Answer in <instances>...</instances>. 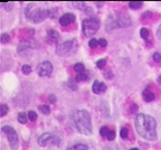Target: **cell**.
Listing matches in <instances>:
<instances>
[{
    "label": "cell",
    "instance_id": "obj_16",
    "mask_svg": "<svg viewBox=\"0 0 161 150\" xmlns=\"http://www.w3.org/2000/svg\"><path fill=\"white\" fill-rule=\"evenodd\" d=\"M27 117H28V115H26L25 112H20V114L18 115V121L22 124H25L27 122Z\"/></svg>",
    "mask_w": 161,
    "mask_h": 150
},
{
    "label": "cell",
    "instance_id": "obj_8",
    "mask_svg": "<svg viewBox=\"0 0 161 150\" xmlns=\"http://www.w3.org/2000/svg\"><path fill=\"white\" fill-rule=\"evenodd\" d=\"M2 132L5 135V137L8 138L9 143V146H11L12 149L16 150L19 146V140H18V135L17 132L15 131L13 127L11 126H3L1 128Z\"/></svg>",
    "mask_w": 161,
    "mask_h": 150
},
{
    "label": "cell",
    "instance_id": "obj_23",
    "mask_svg": "<svg viewBox=\"0 0 161 150\" xmlns=\"http://www.w3.org/2000/svg\"><path fill=\"white\" fill-rule=\"evenodd\" d=\"M88 79V74L87 73H80L77 76V80H79V81H84V80H87Z\"/></svg>",
    "mask_w": 161,
    "mask_h": 150
},
{
    "label": "cell",
    "instance_id": "obj_37",
    "mask_svg": "<svg viewBox=\"0 0 161 150\" xmlns=\"http://www.w3.org/2000/svg\"><path fill=\"white\" fill-rule=\"evenodd\" d=\"M151 16H152V14H151L150 11H148V13L143 14V15H142V18H143V19H148V18H150Z\"/></svg>",
    "mask_w": 161,
    "mask_h": 150
},
{
    "label": "cell",
    "instance_id": "obj_19",
    "mask_svg": "<svg viewBox=\"0 0 161 150\" xmlns=\"http://www.w3.org/2000/svg\"><path fill=\"white\" fill-rule=\"evenodd\" d=\"M141 5H142V2H136V1H134V2H130V3H129V6L131 8H133V9L140 8Z\"/></svg>",
    "mask_w": 161,
    "mask_h": 150
},
{
    "label": "cell",
    "instance_id": "obj_6",
    "mask_svg": "<svg viewBox=\"0 0 161 150\" xmlns=\"http://www.w3.org/2000/svg\"><path fill=\"white\" fill-rule=\"evenodd\" d=\"M38 144L42 147L47 146L48 144L53 145V146H61L62 145V138L56 133L45 132L42 135H40L38 139Z\"/></svg>",
    "mask_w": 161,
    "mask_h": 150
},
{
    "label": "cell",
    "instance_id": "obj_32",
    "mask_svg": "<svg viewBox=\"0 0 161 150\" xmlns=\"http://www.w3.org/2000/svg\"><path fill=\"white\" fill-rule=\"evenodd\" d=\"M2 5H3L4 8H5L6 11H12L14 3H13V2H5V3H2Z\"/></svg>",
    "mask_w": 161,
    "mask_h": 150
},
{
    "label": "cell",
    "instance_id": "obj_38",
    "mask_svg": "<svg viewBox=\"0 0 161 150\" xmlns=\"http://www.w3.org/2000/svg\"><path fill=\"white\" fill-rule=\"evenodd\" d=\"M157 81H158V83H159L161 84V76L158 77V78H157Z\"/></svg>",
    "mask_w": 161,
    "mask_h": 150
},
{
    "label": "cell",
    "instance_id": "obj_17",
    "mask_svg": "<svg viewBox=\"0 0 161 150\" xmlns=\"http://www.w3.org/2000/svg\"><path fill=\"white\" fill-rule=\"evenodd\" d=\"M74 70L79 74L84 73V72H85V66L83 65V64H80V63H77V64L74 65Z\"/></svg>",
    "mask_w": 161,
    "mask_h": 150
},
{
    "label": "cell",
    "instance_id": "obj_12",
    "mask_svg": "<svg viewBox=\"0 0 161 150\" xmlns=\"http://www.w3.org/2000/svg\"><path fill=\"white\" fill-rule=\"evenodd\" d=\"M47 39H48L49 43H56V42L59 41L60 36H59V34L56 31V30L51 29V30H48V34H47Z\"/></svg>",
    "mask_w": 161,
    "mask_h": 150
},
{
    "label": "cell",
    "instance_id": "obj_5",
    "mask_svg": "<svg viewBox=\"0 0 161 150\" xmlns=\"http://www.w3.org/2000/svg\"><path fill=\"white\" fill-rule=\"evenodd\" d=\"M77 48H79V45H77V40H69L57 47L56 53L60 56H69L77 52Z\"/></svg>",
    "mask_w": 161,
    "mask_h": 150
},
{
    "label": "cell",
    "instance_id": "obj_26",
    "mask_svg": "<svg viewBox=\"0 0 161 150\" xmlns=\"http://www.w3.org/2000/svg\"><path fill=\"white\" fill-rule=\"evenodd\" d=\"M22 72L25 75L29 74L30 72H32V68H30V66H28V65H24V66H23V67H22Z\"/></svg>",
    "mask_w": 161,
    "mask_h": 150
},
{
    "label": "cell",
    "instance_id": "obj_29",
    "mask_svg": "<svg viewBox=\"0 0 161 150\" xmlns=\"http://www.w3.org/2000/svg\"><path fill=\"white\" fill-rule=\"evenodd\" d=\"M9 40H11V38H9V36L8 34H1V42L3 44L8 43V42H9Z\"/></svg>",
    "mask_w": 161,
    "mask_h": 150
},
{
    "label": "cell",
    "instance_id": "obj_7",
    "mask_svg": "<svg viewBox=\"0 0 161 150\" xmlns=\"http://www.w3.org/2000/svg\"><path fill=\"white\" fill-rule=\"evenodd\" d=\"M83 34L85 37H91L99 28V21L95 18L86 19L83 21Z\"/></svg>",
    "mask_w": 161,
    "mask_h": 150
},
{
    "label": "cell",
    "instance_id": "obj_24",
    "mask_svg": "<svg viewBox=\"0 0 161 150\" xmlns=\"http://www.w3.org/2000/svg\"><path fill=\"white\" fill-rule=\"evenodd\" d=\"M140 36H141V38H142V39L146 40V39H148V37H149V30L146 29V28H141Z\"/></svg>",
    "mask_w": 161,
    "mask_h": 150
},
{
    "label": "cell",
    "instance_id": "obj_35",
    "mask_svg": "<svg viewBox=\"0 0 161 150\" xmlns=\"http://www.w3.org/2000/svg\"><path fill=\"white\" fill-rule=\"evenodd\" d=\"M112 74H113L112 71H107L105 73V77H106V78H112V76H113Z\"/></svg>",
    "mask_w": 161,
    "mask_h": 150
},
{
    "label": "cell",
    "instance_id": "obj_33",
    "mask_svg": "<svg viewBox=\"0 0 161 150\" xmlns=\"http://www.w3.org/2000/svg\"><path fill=\"white\" fill-rule=\"evenodd\" d=\"M98 45L101 47H106L107 46V41L105 39H99L98 40Z\"/></svg>",
    "mask_w": 161,
    "mask_h": 150
},
{
    "label": "cell",
    "instance_id": "obj_4",
    "mask_svg": "<svg viewBox=\"0 0 161 150\" xmlns=\"http://www.w3.org/2000/svg\"><path fill=\"white\" fill-rule=\"evenodd\" d=\"M131 25V19L128 15L122 13H117L114 15L109 16L106 21V28L107 30H112L114 28L125 27Z\"/></svg>",
    "mask_w": 161,
    "mask_h": 150
},
{
    "label": "cell",
    "instance_id": "obj_27",
    "mask_svg": "<svg viewBox=\"0 0 161 150\" xmlns=\"http://www.w3.org/2000/svg\"><path fill=\"white\" fill-rule=\"evenodd\" d=\"M106 64H107V62H106L105 58H101V60H99L98 62L96 63V66H98L99 69H103V68L106 66Z\"/></svg>",
    "mask_w": 161,
    "mask_h": 150
},
{
    "label": "cell",
    "instance_id": "obj_15",
    "mask_svg": "<svg viewBox=\"0 0 161 150\" xmlns=\"http://www.w3.org/2000/svg\"><path fill=\"white\" fill-rule=\"evenodd\" d=\"M72 4L75 6V8H77L79 9H80V11H88V9H87V8H87L85 2H72Z\"/></svg>",
    "mask_w": 161,
    "mask_h": 150
},
{
    "label": "cell",
    "instance_id": "obj_20",
    "mask_svg": "<svg viewBox=\"0 0 161 150\" xmlns=\"http://www.w3.org/2000/svg\"><path fill=\"white\" fill-rule=\"evenodd\" d=\"M120 137L122 139H128V137H129V130H128L127 127H122L120 129Z\"/></svg>",
    "mask_w": 161,
    "mask_h": 150
},
{
    "label": "cell",
    "instance_id": "obj_11",
    "mask_svg": "<svg viewBox=\"0 0 161 150\" xmlns=\"http://www.w3.org/2000/svg\"><path fill=\"white\" fill-rule=\"evenodd\" d=\"M107 90V86L104 83H101L98 80H95L92 86V91H93L95 94H103L104 92H106Z\"/></svg>",
    "mask_w": 161,
    "mask_h": 150
},
{
    "label": "cell",
    "instance_id": "obj_10",
    "mask_svg": "<svg viewBox=\"0 0 161 150\" xmlns=\"http://www.w3.org/2000/svg\"><path fill=\"white\" fill-rule=\"evenodd\" d=\"M75 21V16L71 13L64 14L62 17L60 18V24L62 26H67V25L71 24Z\"/></svg>",
    "mask_w": 161,
    "mask_h": 150
},
{
    "label": "cell",
    "instance_id": "obj_30",
    "mask_svg": "<svg viewBox=\"0 0 161 150\" xmlns=\"http://www.w3.org/2000/svg\"><path fill=\"white\" fill-rule=\"evenodd\" d=\"M98 41L95 39H91L89 41V47L90 48H95V47L98 46Z\"/></svg>",
    "mask_w": 161,
    "mask_h": 150
},
{
    "label": "cell",
    "instance_id": "obj_3",
    "mask_svg": "<svg viewBox=\"0 0 161 150\" xmlns=\"http://www.w3.org/2000/svg\"><path fill=\"white\" fill-rule=\"evenodd\" d=\"M37 3H30L26 6L24 11L25 16L29 21L34 23H39L44 21L49 16H51V9L37 8Z\"/></svg>",
    "mask_w": 161,
    "mask_h": 150
},
{
    "label": "cell",
    "instance_id": "obj_34",
    "mask_svg": "<svg viewBox=\"0 0 161 150\" xmlns=\"http://www.w3.org/2000/svg\"><path fill=\"white\" fill-rule=\"evenodd\" d=\"M48 101L49 102H51V103H54V102H56V100H57V98H56V96H53V95H50V96H49V97H48Z\"/></svg>",
    "mask_w": 161,
    "mask_h": 150
},
{
    "label": "cell",
    "instance_id": "obj_2",
    "mask_svg": "<svg viewBox=\"0 0 161 150\" xmlns=\"http://www.w3.org/2000/svg\"><path fill=\"white\" fill-rule=\"evenodd\" d=\"M71 122L74 127L83 135H89L92 132V125H91V116L85 109H77L74 111L70 116Z\"/></svg>",
    "mask_w": 161,
    "mask_h": 150
},
{
    "label": "cell",
    "instance_id": "obj_25",
    "mask_svg": "<svg viewBox=\"0 0 161 150\" xmlns=\"http://www.w3.org/2000/svg\"><path fill=\"white\" fill-rule=\"evenodd\" d=\"M108 132H109V129H108V127H106V126H103V127L99 129V133H101V137H107V135H108Z\"/></svg>",
    "mask_w": 161,
    "mask_h": 150
},
{
    "label": "cell",
    "instance_id": "obj_39",
    "mask_svg": "<svg viewBox=\"0 0 161 150\" xmlns=\"http://www.w3.org/2000/svg\"><path fill=\"white\" fill-rule=\"evenodd\" d=\"M131 150H138V149H137V148H133V149H131Z\"/></svg>",
    "mask_w": 161,
    "mask_h": 150
},
{
    "label": "cell",
    "instance_id": "obj_36",
    "mask_svg": "<svg viewBox=\"0 0 161 150\" xmlns=\"http://www.w3.org/2000/svg\"><path fill=\"white\" fill-rule=\"evenodd\" d=\"M137 109H138V106H137V104H133L131 106V112H135L137 111Z\"/></svg>",
    "mask_w": 161,
    "mask_h": 150
},
{
    "label": "cell",
    "instance_id": "obj_13",
    "mask_svg": "<svg viewBox=\"0 0 161 150\" xmlns=\"http://www.w3.org/2000/svg\"><path fill=\"white\" fill-rule=\"evenodd\" d=\"M142 95H143L144 100H146V101H148V102H151V101H153V100L155 99V95H154V93L150 92V91H148V90H144L143 93H142Z\"/></svg>",
    "mask_w": 161,
    "mask_h": 150
},
{
    "label": "cell",
    "instance_id": "obj_31",
    "mask_svg": "<svg viewBox=\"0 0 161 150\" xmlns=\"http://www.w3.org/2000/svg\"><path fill=\"white\" fill-rule=\"evenodd\" d=\"M153 60H154V62H156V63H161V54H160V53H158V52L154 53Z\"/></svg>",
    "mask_w": 161,
    "mask_h": 150
},
{
    "label": "cell",
    "instance_id": "obj_9",
    "mask_svg": "<svg viewBox=\"0 0 161 150\" xmlns=\"http://www.w3.org/2000/svg\"><path fill=\"white\" fill-rule=\"evenodd\" d=\"M53 67L50 62H43L40 64L37 68V72L40 76H49L53 73Z\"/></svg>",
    "mask_w": 161,
    "mask_h": 150
},
{
    "label": "cell",
    "instance_id": "obj_28",
    "mask_svg": "<svg viewBox=\"0 0 161 150\" xmlns=\"http://www.w3.org/2000/svg\"><path fill=\"white\" fill-rule=\"evenodd\" d=\"M115 131L114 130H109V132H108V135H107V139L109 140V141H113L115 139Z\"/></svg>",
    "mask_w": 161,
    "mask_h": 150
},
{
    "label": "cell",
    "instance_id": "obj_22",
    "mask_svg": "<svg viewBox=\"0 0 161 150\" xmlns=\"http://www.w3.org/2000/svg\"><path fill=\"white\" fill-rule=\"evenodd\" d=\"M39 109L41 111L42 114H45V115H47V114H49V112H50V109H49L47 105H40Z\"/></svg>",
    "mask_w": 161,
    "mask_h": 150
},
{
    "label": "cell",
    "instance_id": "obj_14",
    "mask_svg": "<svg viewBox=\"0 0 161 150\" xmlns=\"http://www.w3.org/2000/svg\"><path fill=\"white\" fill-rule=\"evenodd\" d=\"M68 150H91L90 147L86 144H75L70 147Z\"/></svg>",
    "mask_w": 161,
    "mask_h": 150
},
{
    "label": "cell",
    "instance_id": "obj_1",
    "mask_svg": "<svg viewBox=\"0 0 161 150\" xmlns=\"http://www.w3.org/2000/svg\"><path fill=\"white\" fill-rule=\"evenodd\" d=\"M135 127L143 139L154 141L157 139V123L153 117L146 114H138L135 117Z\"/></svg>",
    "mask_w": 161,
    "mask_h": 150
},
{
    "label": "cell",
    "instance_id": "obj_18",
    "mask_svg": "<svg viewBox=\"0 0 161 150\" xmlns=\"http://www.w3.org/2000/svg\"><path fill=\"white\" fill-rule=\"evenodd\" d=\"M0 116L1 117H4L6 115V112H9V106L6 104H1L0 105Z\"/></svg>",
    "mask_w": 161,
    "mask_h": 150
},
{
    "label": "cell",
    "instance_id": "obj_21",
    "mask_svg": "<svg viewBox=\"0 0 161 150\" xmlns=\"http://www.w3.org/2000/svg\"><path fill=\"white\" fill-rule=\"evenodd\" d=\"M37 118H38V115H37L36 112L30 111L29 112H28V119H29V120L32 121V122H35V121H36Z\"/></svg>",
    "mask_w": 161,
    "mask_h": 150
}]
</instances>
